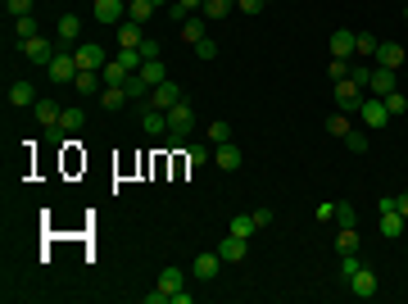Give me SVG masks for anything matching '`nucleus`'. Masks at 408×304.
I'll list each match as a JSON object with an SVG mask.
<instances>
[{
	"mask_svg": "<svg viewBox=\"0 0 408 304\" xmlns=\"http://www.w3.org/2000/svg\"><path fill=\"white\" fill-rule=\"evenodd\" d=\"M163 114H168V145H186V136H191V128H195L191 100H177V105L163 109Z\"/></svg>",
	"mask_w": 408,
	"mask_h": 304,
	"instance_id": "1",
	"label": "nucleus"
},
{
	"mask_svg": "<svg viewBox=\"0 0 408 304\" xmlns=\"http://www.w3.org/2000/svg\"><path fill=\"white\" fill-rule=\"evenodd\" d=\"M358 123H363L367 132H381V128L390 123V109H386V100L367 91V96H363V105H358Z\"/></svg>",
	"mask_w": 408,
	"mask_h": 304,
	"instance_id": "2",
	"label": "nucleus"
},
{
	"mask_svg": "<svg viewBox=\"0 0 408 304\" xmlns=\"http://www.w3.org/2000/svg\"><path fill=\"white\" fill-rule=\"evenodd\" d=\"M73 59H77V68H96V73L109 64L105 45H96V41H77V45H73Z\"/></svg>",
	"mask_w": 408,
	"mask_h": 304,
	"instance_id": "3",
	"label": "nucleus"
},
{
	"mask_svg": "<svg viewBox=\"0 0 408 304\" xmlns=\"http://www.w3.org/2000/svg\"><path fill=\"white\" fill-rule=\"evenodd\" d=\"M91 14H96V23H105V28H119V23L127 19V0H96Z\"/></svg>",
	"mask_w": 408,
	"mask_h": 304,
	"instance_id": "4",
	"label": "nucleus"
},
{
	"mask_svg": "<svg viewBox=\"0 0 408 304\" xmlns=\"http://www.w3.org/2000/svg\"><path fill=\"white\" fill-rule=\"evenodd\" d=\"M218 272H223V254H195L191 259V277L195 282H218Z\"/></svg>",
	"mask_w": 408,
	"mask_h": 304,
	"instance_id": "5",
	"label": "nucleus"
},
{
	"mask_svg": "<svg viewBox=\"0 0 408 304\" xmlns=\"http://www.w3.org/2000/svg\"><path fill=\"white\" fill-rule=\"evenodd\" d=\"M23 54H28L32 64H50L54 54H59V41H50V37H28V41H23Z\"/></svg>",
	"mask_w": 408,
	"mask_h": 304,
	"instance_id": "6",
	"label": "nucleus"
},
{
	"mask_svg": "<svg viewBox=\"0 0 408 304\" xmlns=\"http://www.w3.org/2000/svg\"><path fill=\"white\" fill-rule=\"evenodd\" d=\"M45 77H50V82H73L77 77V59H73V50H59L50 59V64H45Z\"/></svg>",
	"mask_w": 408,
	"mask_h": 304,
	"instance_id": "7",
	"label": "nucleus"
},
{
	"mask_svg": "<svg viewBox=\"0 0 408 304\" xmlns=\"http://www.w3.org/2000/svg\"><path fill=\"white\" fill-rule=\"evenodd\" d=\"M363 96H367V87H358L354 77H340V82H336V109H358Z\"/></svg>",
	"mask_w": 408,
	"mask_h": 304,
	"instance_id": "8",
	"label": "nucleus"
},
{
	"mask_svg": "<svg viewBox=\"0 0 408 304\" xmlns=\"http://www.w3.org/2000/svg\"><path fill=\"white\" fill-rule=\"evenodd\" d=\"M54 41H59V50H73V45L82 41V19H77V14H64L59 28H54Z\"/></svg>",
	"mask_w": 408,
	"mask_h": 304,
	"instance_id": "9",
	"label": "nucleus"
},
{
	"mask_svg": "<svg viewBox=\"0 0 408 304\" xmlns=\"http://www.w3.org/2000/svg\"><path fill=\"white\" fill-rule=\"evenodd\" d=\"M395 87H399V73H395V68H381V64H376L372 73H367V91H372V96H390Z\"/></svg>",
	"mask_w": 408,
	"mask_h": 304,
	"instance_id": "10",
	"label": "nucleus"
},
{
	"mask_svg": "<svg viewBox=\"0 0 408 304\" xmlns=\"http://www.w3.org/2000/svg\"><path fill=\"white\" fill-rule=\"evenodd\" d=\"M372 59H376L381 68H395V73L408 64V54H404V45H399V41H381V45H376V54H372Z\"/></svg>",
	"mask_w": 408,
	"mask_h": 304,
	"instance_id": "11",
	"label": "nucleus"
},
{
	"mask_svg": "<svg viewBox=\"0 0 408 304\" xmlns=\"http://www.w3.org/2000/svg\"><path fill=\"white\" fill-rule=\"evenodd\" d=\"M177 100H186V96H182V87H177L172 77H168V82H159V87L150 91V109H172Z\"/></svg>",
	"mask_w": 408,
	"mask_h": 304,
	"instance_id": "12",
	"label": "nucleus"
},
{
	"mask_svg": "<svg viewBox=\"0 0 408 304\" xmlns=\"http://www.w3.org/2000/svg\"><path fill=\"white\" fill-rule=\"evenodd\" d=\"M214 163H218V168H223V173H236L241 163H245V154H241V145L223 141V145H214Z\"/></svg>",
	"mask_w": 408,
	"mask_h": 304,
	"instance_id": "13",
	"label": "nucleus"
},
{
	"mask_svg": "<svg viewBox=\"0 0 408 304\" xmlns=\"http://www.w3.org/2000/svg\"><path fill=\"white\" fill-rule=\"evenodd\" d=\"M345 286H349V291H354L358 300H372V295H376V272L363 263V268H358V272H354V277H349Z\"/></svg>",
	"mask_w": 408,
	"mask_h": 304,
	"instance_id": "14",
	"label": "nucleus"
},
{
	"mask_svg": "<svg viewBox=\"0 0 408 304\" xmlns=\"http://www.w3.org/2000/svg\"><path fill=\"white\" fill-rule=\"evenodd\" d=\"M218 254H223V263H241V259L249 254V241H245V236H232V232H227L223 245H218Z\"/></svg>",
	"mask_w": 408,
	"mask_h": 304,
	"instance_id": "15",
	"label": "nucleus"
},
{
	"mask_svg": "<svg viewBox=\"0 0 408 304\" xmlns=\"http://www.w3.org/2000/svg\"><path fill=\"white\" fill-rule=\"evenodd\" d=\"M73 87H77V96H100V91H105V77H100L96 68H77Z\"/></svg>",
	"mask_w": 408,
	"mask_h": 304,
	"instance_id": "16",
	"label": "nucleus"
},
{
	"mask_svg": "<svg viewBox=\"0 0 408 304\" xmlns=\"http://www.w3.org/2000/svg\"><path fill=\"white\" fill-rule=\"evenodd\" d=\"M32 119L41 123V128H59V119H64V105H54V100H37V105H32Z\"/></svg>",
	"mask_w": 408,
	"mask_h": 304,
	"instance_id": "17",
	"label": "nucleus"
},
{
	"mask_svg": "<svg viewBox=\"0 0 408 304\" xmlns=\"http://www.w3.org/2000/svg\"><path fill=\"white\" fill-rule=\"evenodd\" d=\"M354 37L358 32H349V28H336L332 32V59H354Z\"/></svg>",
	"mask_w": 408,
	"mask_h": 304,
	"instance_id": "18",
	"label": "nucleus"
},
{
	"mask_svg": "<svg viewBox=\"0 0 408 304\" xmlns=\"http://www.w3.org/2000/svg\"><path fill=\"white\" fill-rule=\"evenodd\" d=\"M141 41H145L141 23H136V19H123V23H119V45H123V50H136Z\"/></svg>",
	"mask_w": 408,
	"mask_h": 304,
	"instance_id": "19",
	"label": "nucleus"
},
{
	"mask_svg": "<svg viewBox=\"0 0 408 304\" xmlns=\"http://www.w3.org/2000/svg\"><path fill=\"white\" fill-rule=\"evenodd\" d=\"M37 100H41V96H37L32 82H14V87H10V105H14V109H32Z\"/></svg>",
	"mask_w": 408,
	"mask_h": 304,
	"instance_id": "20",
	"label": "nucleus"
},
{
	"mask_svg": "<svg viewBox=\"0 0 408 304\" xmlns=\"http://www.w3.org/2000/svg\"><path fill=\"white\" fill-rule=\"evenodd\" d=\"M141 128L150 132V136H168V114H163V109H150V105H145V114H141Z\"/></svg>",
	"mask_w": 408,
	"mask_h": 304,
	"instance_id": "21",
	"label": "nucleus"
},
{
	"mask_svg": "<svg viewBox=\"0 0 408 304\" xmlns=\"http://www.w3.org/2000/svg\"><path fill=\"white\" fill-rule=\"evenodd\" d=\"M381 236L386 241L404 236V214H399V209H386V214H381Z\"/></svg>",
	"mask_w": 408,
	"mask_h": 304,
	"instance_id": "22",
	"label": "nucleus"
},
{
	"mask_svg": "<svg viewBox=\"0 0 408 304\" xmlns=\"http://www.w3.org/2000/svg\"><path fill=\"white\" fill-rule=\"evenodd\" d=\"M227 232H232V236H254V232H258V223H254V214H236V218H232V223H227Z\"/></svg>",
	"mask_w": 408,
	"mask_h": 304,
	"instance_id": "23",
	"label": "nucleus"
},
{
	"mask_svg": "<svg viewBox=\"0 0 408 304\" xmlns=\"http://www.w3.org/2000/svg\"><path fill=\"white\" fill-rule=\"evenodd\" d=\"M123 91H127V100H150V82H145V77H141V73H132L127 77V82H123Z\"/></svg>",
	"mask_w": 408,
	"mask_h": 304,
	"instance_id": "24",
	"label": "nucleus"
},
{
	"mask_svg": "<svg viewBox=\"0 0 408 304\" xmlns=\"http://www.w3.org/2000/svg\"><path fill=\"white\" fill-rule=\"evenodd\" d=\"M100 77H105V87H123V82H127V77H132V73H127V68H123V64H119V59H109V64H105V68H100Z\"/></svg>",
	"mask_w": 408,
	"mask_h": 304,
	"instance_id": "25",
	"label": "nucleus"
},
{
	"mask_svg": "<svg viewBox=\"0 0 408 304\" xmlns=\"http://www.w3.org/2000/svg\"><path fill=\"white\" fill-rule=\"evenodd\" d=\"M349 128H354V123H349V114H345V109H336L332 119H327V132H332L336 141H345V136H349Z\"/></svg>",
	"mask_w": 408,
	"mask_h": 304,
	"instance_id": "26",
	"label": "nucleus"
},
{
	"mask_svg": "<svg viewBox=\"0 0 408 304\" xmlns=\"http://www.w3.org/2000/svg\"><path fill=\"white\" fill-rule=\"evenodd\" d=\"M204 23H209V19H204V14H191V19H186L182 23V37H186V41H200V37H209V32H204Z\"/></svg>",
	"mask_w": 408,
	"mask_h": 304,
	"instance_id": "27",
	"label": "nucleus"
},
{
	"mask_svg": "<svg viewBox=\"0 0 408 304\" xmlns=\"http://www.w3.org/2000/svg\"><path fill=\"white\" fill-rule=\"evenodd\" d=\"M14 37H19V41H28V37H41V23H37L32 14H23V19H14Z\"/></svg>",
	"mask_w": 408,
	"mask_h": 304,
	"instance_id": "28",
	"label": "nucleus"
},
{
	"mask_svg": "<svg viewBox=\"0 0 408 304\" xmlns=\"http://www.w3.org/2000/svg\"><path fill=\"white\" fill-rule=\"evenodd\" d=\"M141 77H145L150 87H159V82H168V68H163V59H145V68H141Z\"/></svg>",
	"mask_w": 408,
	"mask_h": 304,
	"instance_id": "29",
	"label": "nucleus"
},
{
	"mask_svg": "<svg viewBox=\"0 0 408 304\" xmlns=\"http://www.w3.org/2000/svg\"><path fill=\"white\" fill-rule=\"evenodd\" d=\"M154 10H159L154 0H132V5H127V19H136V23H150V19H154Z\"/></svg>",
	"mask_w": 408,
	"mask_h": 304,
	"instance_id": "30",
	"label": "nucleus"
},
{
	"mask_svg": "<svg viewBox=\"0 0 408 304\" xmlns=\"http://www.w3.org/2000/svg\"><path fill=\"white\" fill-rule=\"evenodd\" d=\"M123 105H127V91L123 87H105L100 91V109H123Z\"/></svg>",
	"mask_w": 408,
	"mask_h": 304,
	"instance_id": "31",
	"label": "nucleus"
},
{
	"mask_svg": "<svg viewBox=\"0 0 408 304\" xmlns=\"http://www.w3.org/2000/svg\"><path fill=\"white\" fill-rule=\"evenodd\" d=\"M376 45H381V41H376L372 32H358V37H354V54H358V59H372Z\"/></svg>",
	"mask_w": 408,
	"mask_h": 304,
	"instance_id": "32",
	"label": "nucleus"
},
{
	"mask_svg": "<svg viewBox=\"0 0 408 304\" xmlns=\"http://www.w3.org/2000/svg\"><path fill=\"white\" fill-rule=\"evenodd\" d=\"M358 250V232L354 227H340V236H336V254H354Z\"/></svg>",
	"mask_w": 408,
	"mask_h": 304,
	"instance_id": "33",
	"label": "nucleus"
},
{
	"mask_svg": "<svg viewBox=\"0 0 408 304\" xmlns=\"http://www.w3.org/2000/svg\"><path fill=\"white\" fill-rule=\"evenodd\" d=\"M232 5H236V0H204V19H227V14H232Z\"/></svg>",
	"mask_w": 408,
	"mask_h": 304,
	"instance_id": "34",
	"label": "nucleus"
},
{
	"mask_svg": "<svg viewBox=\"0 0 408 304\" xmlns=\"http://www.w3.org/2000/svg\"><path fill=\"white\" fill-rule=\"evenodd\" d=\"M86 123V109H64V119H59V132H82Z\"/></svg>",
	"mask_w": 408,
	"mask_h": 304,
	"instance_id": "35",
	"label": "nucleus"
},
{
	"mask_svg": "<svg viewBox=\"0 0 408 304\" xmlns=\"http://www.w3.org/2000/svg\"><path fill=\"white\" fill-rule=\"evenodd\" d=\"M345 150L363 154V150H367V128H349V136H345Z\"/></svg>",
	"mask_w": 408,
	"mask_h": 304,
	"instance_id": "36",
	"label": "nucleus"
},
{
	"mask_svg": "<svg viewBox=\"0 0 408 304\" xmlns=\"http://www.w3.org/2000/svg\"><path fill=\"white\" fill-rule=\"evenodd\" d=\"M381 100H386V109H390V119H399V114H408V100H404V91H390V96H381Z\"/></svg>",
	"mask_w": 408,
	"mask_h": 304,
	"instance_id": "37",
	"label": "nucleus"
},
{
	"mask_svg": "<svg viewBox=\"0 0 408 304\" xmlns=\"http://www.w3.org/2000/svg\"><path fill=\"white\" fill-rule=\"evenodd\" d=\"M354 223H358L354 205H349V200H340V205H336V227H354Z\"/></svg>",
	"mask_w": 408,
	"mask_h": 304,
	"instance_id": "38",
	"label": "nucleus"
},
{
	"mask_svg": "<svg viewBox=\"0 0 408 304\" xmlns=\"http://www.w3.org/2000/svg\"><path fill=\"white\" fill-rule=\"evenodd\" d=\"M209 141H214V145H223V141H232V123H223V119H214V123H209Z\"/></svg>",
	"mask_w": 408,
	"mask_h": 304,
	"instance_id": "39",
	"label": "nucleus"
},
{
	"mask_svg": "<svg viewBox=\"0 0 408 304\" xmlns=\"http://www.w3.org/2000/svg\"><path fill=\"white\" fill-rule=\"evenodd\" d=\"M209 159H214L209 145H186V163H191V168H200V163H209Z\"/></svg>",
	"mask_w": 408,
	"mask_h": 304,
	"instance_id": "40",
	"label": "nucleus"
},
{
	"mask_svg": "<svg viewBox=\"0 0 408 304\" xmlns=\"http://www.w3.org/2000/svg\"><path fill=\"white\" fill-rule=\"evenodd\" d=\"M358 268H363V259H358V250H354V254H340V282H349V277H354Z\"/></svg>",
	"mask_w": 408,
	"mask_h": 304,
	"instance_id": "41",
	"label": "nucleus"
},
{
	"mask_svg": "<svg viewBox=\"0 0 408 304\" xmlns=\"http://www.w3.org/2000/svg\"><path fill=\"white\" fill-rule=\"evenodd\" d=\"M195 54H200V59H218V41L214 37H200V41H195Z\"/></svg>",
	"mask_w": 408,
	"mask_h": 304,
	"instance_id": "42",
	"label": "nucleus"
},
{
	"mask_svg": "<svg viewBox=\"0 0 408 304\" xmlns=\"http://www.w3.org/2000/svg\"><path fill=\"white\" fill-rule=\"evenodd\" d=\"M5 10L10 19H23V14H32V0H5Z\"/></svg>",
	"mask_w": 408,
	"mask_h": 304,
	"instance_id": "43",
	"label": "nucleus"
},
{
	"mask_svg": "<svg viewBox=\"0 0 408 304\" xmlns=\"http://www.w3.org/2000/svg\"><path fill=\"white\" fill-rule=\"evenodd\" d=\"M327 73H332V82H340V77H349V59H332V68H327Z\"/></svg>",
	"mask_w": 408,
	"mask_h": 304,
	"instance_id": "44",
	"label": "nucleus"
},
{
	"mask_svg": "<svg viewBox=\"0 0 408 304\" xmlns=\"http://www.w3.org/2000/svg\"><path fill=\"white\" fill-rule=\"evenodd\" d=\"M313 218H318V223H332V218H336V205H332V200H323V205L313 209Z\"/></svg>",
	"mask_w": 408,
	"mask_h": 304,
	"instance_id": "45",
	"label": "nucleus"
},
{
	"mask_svg": "<svg viewBox=\"0 0 408 304\" xmlns=\"http://www.w3.org/2000/svg\"><path fill=\"white\" fill-rule=\"evenodd\" d=\"M136 50H141V54H145V59H159V41H154V37H145V41H141V45H136Z\"/></svg>",
	"mask_w": 408,
	"mask_h": 304,
	"instance_id": "46",
	"label": "nucleus"
},
{
	"mask_svg": "<svg viewBox=\"0 0 408 304\" xmlns=\"http://www.w3.org/2000/svg\"><path fill=\"white\" fill-rule=\"evenodd\" d=\"M168 19H172V23H177V28H182V23H186V19H191V14H186V10H182V5H177V0H172V5H168Z\"/></svg>",
	"mask_w": 408,
	"mask_h": 304,
	"instance_id": "47",
	"label": "nucleus"
},
{
	"mask_svg": "<svg viewBox=\"0 0 408 304\" xmlns=\"http://www.w3.org/2000/svg\"><path fill=\"white\" fill-rule=\"evenodd\" d=\"M236 5H241V10H245V14H258V10H263V5H268V0H236Z\"/></svg>",
	"mask_w": 408,
	"mask_h": 304,
	"instance_id": "48",
	"label": "nucleus"
},
{
	"mask_svg": "<svg viewBox=\"0 0 408 304\" xmlns=\"http://www.w3.org/2000/svg\"><path fill=\"white\" fill-rule=\"evenodd\" d=\"M254 223H258V232H263L272 223V209H254Z\"/></svg>",
	"mask_w": 408,
	"mask_h": 304,
	"instance_id": "49",
	"label": "nucleus"
},
{
	"mask_svg": "<svg viewBox=\"0 0 408 304\" xmlns=\"http://www.w3.org/2000/svg\"><path fill=\"white\" fill-rule=\"evenodd\" d=\"M177 5H182L186 14H200V10H204V0H177Z\"/></svg>",
	"mask_w": 408,
	"mask_h": 304,
	"instance_id": "50",
	"label": "nucleus"
},
{
	"mask_svg": "<svg viewBox=\"0 0 408 304\" xmlns=\"http://www.w3.org/2000/svg\"><path fill=\"white\" fill-rule=\"evenodd\" d=\"M395 209H399V214L408 218V191H404V196H395Z\"/></svg>",
	"mask_w": 408,
	"mask_h": 304,
	"instance_id": "51",
	"label": "nucleus"
},
{
	"mask_svg": "<svg viewBox=\"0 0 408 304\" xmlns=\"http://www.w3.org/2000/svg\"><path fill=\"white\" fill-rule=\"evenodd\" d=\"M154 5H172V0H154Z\"/></svg>",
	"mask_w": 408,
	"mask_h": 304,
	"instance_id": "52",
	"label": "nucleus"
},
{
	"mask_svg": "<svg viewBox=\"0 0 408 304\" xmlns=\"http://www.w3.org/2000/svg\"><path fill=\"white\" fill-rule=\"evenodd\" d=\"M399 73H404V77H408V64H404V68H399Z\"/></svg>",
	"mask_w": 408,
	"mask_h": 304,
	"instance_id": "53",
	"label": "nucleus"
},
{
	"mask_svg": "<svg viewBox=\"0 0 408 304\" xmlns=\"http://www.w3.org/2000/svg\"><path fill=\"white\" fill-rule=\"evenodd\" d=\"M404 19H408V0H404Z\"/></svg>",
	"mask_w": 408,
	"mask_h": 304,
	"instance_id": "54",
	"label": "nucleus"
},
{
	"mask_svg": "<svg viewBox=\"0 0 408 304\" xmlns=\"http://www.w3.org/2000/svg\"><path fill=\"white\" fill-rule=\"evenodd\" d=\"M127 5H132V0H127Z\"/></svg>",
	"mask_w": 408,
	"mask_h": 304,
	"instance_id": "55",
	"label": "nucleus"
},
{
	"mask_svg": "<svg viewBox=\"0 0 408 304\" xmlns=\"http://www.w3.org/2000/svg\"><path fill=\"white\" fill-rule=\"evenodd\" d=\"M268 5H272V0H268Z\"/></svg>",
	"mask_w": 408,
	"mask_h": 304,
	"instance_id": "56",
	"label": "nucleus"
}]
</instances>
